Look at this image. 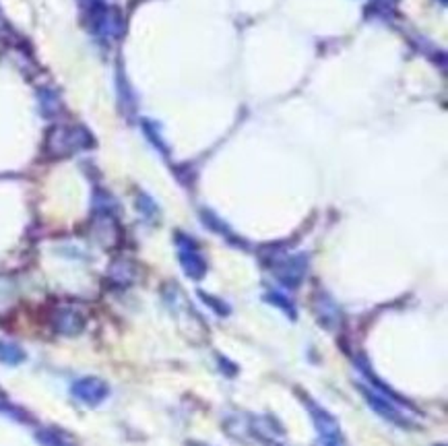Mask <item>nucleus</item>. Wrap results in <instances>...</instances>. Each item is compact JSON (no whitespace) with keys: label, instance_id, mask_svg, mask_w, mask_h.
<instances>
[{"label":"nucleus","instance_id":"nucleus-2","mask_svg":"<svg viewBox=\"0 0 448 446\" xmlns=\"http://www.w3.org/2000/svg\"><path fill=\"white\" fill-rule=\"evenodd\" d=\"M304 405L310 411V418L314 422V428L319 432V440L314 446H345V438L341 434V425L331 415L324 407L314 403L310 397H304Z\"/></svg>","mask_w":448,"mask_h":446},{"label":"nucleus","instance_id":"nucleus-6","mask_svg":"<svg viewBox=\"0 0 448 446\" xmlns=\"http://www.w3.org/2000/svg\"><path fill=\"white\" fill-rule=\"evenodd\" d=\"M52 322H54V329L60 335H79L85 329V317H83V312H79L73 306L58 308L54 312V317H52Z\"/></svg>","mask_w":448,"mask_h":446},{"label":"nucleus","instance_id":"nucleus-8","mask_svg":"<svg viewBox=\"0 0 448 446\" xmlns=\"http://www.w3.org/2000/svg\"><path fill=\"white\" fill-rule=\"evenodd\" d=\"M314 314H316L320 324L324 329H329V331H337L339 324H341V312H339V308L335 306V302L331 297L324 296V294H320L314 299Z\"/></svg>","mask_w":448,"mask_h":446},{"label":"nucleus","instance_id":"nucleus-9","mask_svg":"<svg viewBox=\"0 0 448 446\" xmlns=\"http://www.w3.org/2000/svg\"><path fill=\"white\" fill-rule=\"evenodd\" d=\"M21 361H25V351H23L19 345L9 343V341H0V363L17 366Z\"/></svg>","mask_w":448,"mask_h":446},{"label":"nucleus","instance_id":"nucleus-12","mask_svg":"<svg viewBox=\"0 0 448 446\" xmlns=\"http://www.w3.org/2000/svg\"><path fill=\"white\" fill-rule=\"evenodd\" d=\"M139 209H143L145 215H151V213H155V205L147 196H139Z\"/></svg>","mask_w":448,"mask_h":446},{"label":"nucleus","instance_id":"nucleus-4","mask_svg":"<svg viewBox=\"0 0 448 446\" xmlns=\"http://www.w3.org/2000/svg\"><path fill=\"white\" fill-rule=\"evenodd\" d=\"M70 393L73 397L79 401V403L89 405V407H95L100 405L107 395H110V388L107 384L102 381V378H95V376H87V378H79L77 383L70 386Z\"/></svg>","mask_w":448,"mask_h":446},{"label":"nucleus","instance_id":"nucleus-10","mask_svg":"<svg viewBox=\"0 0 448 446\" xmlns=\"http://www.w3.org/2000/svg\"><path fill=\"white\" fill-rule=\"evenodd\" d=\"M38 440L42 446H75L64 434L56 432V430H42L38 434Z\"/></svg>","mask_w":448,"mask_h":446},{"label":"nucleus","instance_id":"nucleus-3","mask_svg":"<svg viewBox=\"0 0 448 446\" xmlns=\"http://www.w3.org/2000/svg\"><path fill=\"white\" fill-rule=\"evenodd\" d=\"M360 391H362L363 397H366V403L370 405L383 420H386V422H390V424L395 425H401V428H409V425H411V420L407 418L405 413H403V409L399 407L401 403L393 401L390 397H386V395L374 391V388H366V386H362Z\"/></svg>","mask_w":448,"mask_h":446},{"label":"nucleus","instance_id":"nucleus-5","mask_svg":"<svg viewBox=\"0 0 448 446\" xmlns=\"http://www.w3.org/2000/svg\"><path fill=\"white\" fill-rule=\"evenodd\" d=\"M178 256H180V265H182L184 273L191 279H203V275L207 273L205 258L196 250L191 238H184L182 234L178 235Z\"/></svg>","mask_w":448,"mask_h":446},{"label":"nucleus","instance_id":"nucleus-1","mask_svg":"<svg viewBox=\"0 0 448 446\" xmlns=\"http://www.w3.org/2000/svg\"><path fill=\"white\" fill-rule=\"evenodd\" d=\"M93 137L83 127H56L50 130L46 149L52 157H66L81 149L91 147Z\"/></svg>","mask_w":448,"mask_h":446},{"label":"nucleus","instance_id":"nucleus-7","mask_svg":"<svg viewBox=\"0 0 448 446\" xmlns=\"http://www.w3.org/2000/svg\"><path fill=\"white\" fill-rule=\"evenodd\" d=\"M275 275L283 283V285H289V287H296L299 285L302 277L306 273V258L304 256H292V258H283L275 262Z\"/></svg>","mask_w":448,"mask_h":446},{"label":"nucleus","instance_id":"nucleus-11","mask_svg":"<svg viewBox=\"0 0 448 446\" xmlns=\"http://www.w3.org/2000/svg\"><path fill=\"white\" fill-rule=\"evenodd\" d=\"M267 299H269L271 304L279 306V308H283L287 314H292V319L296 317V310H294V306H292V302H289V299H285V297L279 296V294H271V296H267Z\"/></svg>","mask_w":448,"mask_h":446},{"label":"nucleus","instance_id":"nucleus-13","mask_svg":"<svg viewBox=\"0 0 448 446\" xmlns=\"http://www.w3.org/2000/svg\"><path fill=\"white\" fill-rule=\"evenodd\" d=\"M0 411H4V413H13V415H17V409L13 407V405L9 403V399L0 393Z\"/></svg>","mask_w":448,"mask_h":446}]
</instances>
